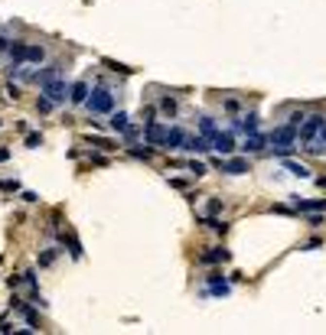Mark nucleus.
<instances>
[{"label":"nucleus","mask_w":326,"mask_h":335,"mask_svg":"<svg viewBox=\"0 0 326 335\" xmlns=\"http://www.w3.org/2000/svg\"><path fill=\"white\" fill-rule=\"evenodd\" d=\"M127 153L134 160H150L153 156V147H127Z\"/></svg>","instance_id":"4be33fe9"},{"label":"nucleus","mask_w":326,"mask_h":335,"mask_svg":"<svg viewBox=\"0 0 326 335\" xmlns=\"http://www.w3.org/2000/svg\"><path fill=\"white\" fill-rule=\"evenodd\" d=\"M10 59L13 62H43L46 52L43 46H33V43H10Z\"/></svg>","instance_id":"f257e3e1"},{"label":"nucleus","mask_w":326,"mask_h":335,"mask_svg":"<svg viewBox=\"0 0 326 335\" xmlns=\"http://www.w3.org/2000/svg\"><path fill=\"white\" fill-rule=\"evenodd\" d=\"M13 309H17V313H20L23 319H26V325H30V329H33V325H39V316L33 313V309H30L26 303H23V300H13Z\"/></svg>","instance_id":"2eb2a0df"},{"label":"nucleus","mask_w":326,"mask_h":335,"mask_svg":"<svg viewBox=\"0 0 326 335\" xmlns=\"http://www.w3.org/2000/svg\"><path fill=\"white\" fill-rule=\"evenodd\" d=\"M323 124H326V117L323 114H313V117H304V124H300V143H310L323 130Z\"/></svg>","instance_id":"423d86ee"},{"label":"nucleus","mask_w":326,"mask_h":335,"mask_svg":"<svg viewBox=\"0 0 326 335\" xmlns=\"http://www.w3.org/2000/svg\"><path fill=\"white\" fill-rule=\"evenodd\" d=\"M62 241H65V244H69V254H72V257H82V244H78V238H75V234H69V238H65V234H62Z\"/></svg>","instance_id":"5701e85b"},{"label":"nucleus","mask_w":326,"mask_h":335,"mask_svg":"<svg viewBox=\"0 0 326 335\" xmlns=\"http://www.w3.org/2000/svg\"><path fill=\"white\" fill-rule=\"evenodd\" d=\"M290 199L297 212H323L326 208V199H300V195H290Z\"/></svg>","instance_id":"1a4fd4ad"},{"label":"nucleus","mask_w":326,"mask_h":335,"mask_svg":"<svg viewBox=\"0 0 326 335\" xmlns=\"http://www.w3.org/2000/svg\"><path fill=\"white\" fill-rule=\"evenodd\" d=\"M218 212H222V199H212L209 202V215H218Z\"/></svg>","instance_id":"7c9ffc66"},{"label":"nucleus","mask_w":326,"mask_h":335,"mask_svg":"<svg viewBox=\"0 0 326 335\" xmlns=\"http://www.w3.org/2000/svg\"><path fill=\"white\" fill-rule=\"evenodd\" d=\"M0 49H10V39H7L3 33H0Z\"/></svg>","instance_id":"473e14b6"},{"label":"nucleus","mask_w":326,"mask_h":335,"mask_svg":"<svg viewBox=\"0 0 326 335\" xmlns=\"http://www.w3.org/2000/svg\"><path fill=\"white\" fill-rule=\"evenodd\" d=\"M284 169H287L290 176H297V179H307V176H310V169H307L304 163H290L287 156H284Z\"/></svg>","instance_id":"f3484780"},{"label":"nucleus","mask_w":326,"mask_h":335,"mask_svg":"<svg viewBox=\"0 0 326 335\" xmlns=\"http://www.w3.org/2000/svg\"><path fill=\"white\" fill-rule=\"evenodd\" d=\"M88 111H91V114H111V111H114V95H111V91H105V88H98V91H91V95H88Z\"/></svg>","instance_id":"f03ea898"},{"label":"nucleus","mask_w":326,"mask_h":335,"mask_svg":"<svg viewBox=\"0 0 326 335\" xmlns=\"http://www.w3.org/2000/svg\"><path fill=\"white\" fill-rule=\"evenodd\" d=\"M111 127L118 130V134H124V130L130 127V117L124 114V111H118V114H111Z\"/></svg>","instance_id":"aec40b11"},{"label":"nucleus","mask_w":326,"mask_h":335,"mask_svg":"<svg viewBox=\"0 0 326 335\" xmlns=\"http://www.w3.org/2000/svg\"><path fill=\"white\" fill-rule=\"evenodd\" d=\"M287 124H290V127H297V130H300V124H304V114H290V117H287Z\"/></svg>","instance_id":"2f4dec72"},{"label":"nucleus","mask_w":326,"mask_h":335,"mask_svg":"<svg viewBox=\"0 0 326 335\" xmlns=\"http://www.w3.org/2000/svg\"><path fill=\"white\" fill-rule=\"evenodd\" d=\"M166 147H170V150H183V147H186V134L180 127H170V130H166Z\"/></svg>","instance_id":"4468645a"},{"label":"nucleus","mask_w":326,"mask_h":335,"mask_svg":"<svg viewBox=\"0 0 326 335\" xmlns=\"http://www.w3.org/2000/svg\"><path fill=\"white\" fill-rule=\"evenodd\" d=\"M59 72H62V65H46L43 72H39V75H36V82H39V85H46V82H53V78H59Z\"/></svg>","instance_id":"a211bd4d"},{"label":"nucleus","mask_w":326,"mask_h":335,"mask_svg":"<svg viewBox=\"0 0 326 335\" xmlns=\"http://www.w3.org/2000/svg\"><path fill=\"white\" fill-rule=\"evenodd\" d=\"M55 260V251H46L43 257H39V267H49V264H53Z\"/></svg>","instance_id":"c756f323"},{"label":"nucleus","mask_w":326,"mask_h":335,"mask_svg":"<svg viewBox=\"0 0 326 335\" xmlns=\"http://www.w3.org/2000/svg\"><path fill=\"white\" fill-rule=\"evenodd\" d=\"M206 225L212 228V231H216V234H225V231H228V225H225V221H218L216 215H209V218H206Z\"/></svg>","instance_id":"b1692460"},{"label":"nucleus","mask_w":326,"mask_h":335,"mask_svg":"<svg viewBox=\"0 0 326 335\" xmlns=\"http://www.w3.org/2000/svg\"><path fill=\"white\" fill-rule=\"evenodd\" d=\"M199 130H202V137H209V140L218 134V130H216V120H212V117H202V120H199Z\"/></svg>","instance_id":"412c9836"},{"label":"nucleus","mask_w":326,"mask_h":335,"mask_svg":"<svg viewBox=\"0 0 326 335\" xmlns=\"http://www.w3.org/2000/svg\"><path fill=\"white\" fill-rule=\"evenodd\" d=\"M39 88H43V95L49 98V101L62 104L65 98H69V88H72V85H65L62 78H53V82H46V85H39Z\"/></svg>","instance_id":"39448f33"},{"label":"nucleus","mask_w":326,"mask_h":335,"mask_svg":"<svg viewBox=\"0 0 326 335\" xmlns=\"http://www.w3.org/2000/svg\"><path fill=\"white\" fill-rule=\"evenodd\" d=\"M186 169H189L193 176H206V163H199V160H189V163H186Z\"/></svg>","instance_id":"393cba45"},{"label":"nucleus","mask_w":326,"mask_h":335,"mask_svg":"<svg viewBox=\"0 0 326 335\" xmlns=\"http://www.w3.org/2000/svg\"><path fill=\"white\" fill-rule=\"evenodd\" d=\"M7 156H10V150H0V163L7 160Z\"/></svg>","instance_id":"72a5a7b5"},{"label":"nucleus","mask_w":326,"mask_h":335,"mask_svg":"<svg viewBox=\"0 0 326 335\" xmlns=\"http://www.w3.org/2000/svg\"><path fill=\"white\" fill-rule=\"evenodd\" d=\"M26 147H30V150L43 147V134H26Z\"/></svg>","instance_id":"cd10ccee"},{"label":"nucleus","mask_w":326,"mask_h":335,"mask_svg":"<svg viewBox=\"0 0 326 335\" xmlns=\"http://www.w3.org/2000/svg\"><path fill=\"white\" fill-rule=\"evenodd\" d=\"M268 140H271L274 147H293V143L300 140V130L290 127V124H281V127H274L271 134H268Z\"/></svg>","instance_id":"7ed1b4c3"},{"label":"nucleus","mask_w":326,"mask_h":335,"mask_svg":"<svg viewBox=\"0 0 326 335\" xmlns=\"http://www.w3.org/2000/svg\"><path fill=\"white\" fill-rule=\"evenodd\" d=\"M212 166L216 169H222V173H228V176H241V173H251V166H248V160H241V156H235V160H212Z\"/></svg>","instance_id":"20e7f679"},{"label":"nucleus","mask_w":326,"mask_h":335,"mask_svg":"<svg viewBox=\"0 0 326 335\" xmlns=\"http://www.w3.org/2000/svg\"><path fill=\"white\" fill-rule=\"evenodd\" d=\"M212 150H216V153H225V156H228V153L235 150V137H232L228 130H218L216 137H212Z\"/></svg>","instance_id":"6e6552de"},{"label":"nucleus","mask_w":326,"mask_h":335,"mask_svg":"<svg viewBox=\"0 0 326 335\" xmlns=\"http://www.w3.org/2000/svg\"><path fill=\"white\" fill-rule=\"evenodd\" d=\"M264 143H268L264 134H248L245 143H241V150H245V153H261V150H264Z\"/></svg>","instance_id":"f8f14e48"},{"label":"nucleus","mask_w":326,"mask_h":335,"mask_svg":"<svg viewBox=\"0 0 326 335\" xmlns=\"http://www.w3.org/2000/svg\"><path fill=\"white\" fill-rule=\"evenodd\" d=\"M160 111H163V114H176V98H163Z\"/></svg>","instance_id":"bb28decb"},{"label":"nucleus","mask_w":326,"mask_h":335,"mask_svg":"<svg viewBox=\"0 0 326 335\" xmlns=\"http://www.w3.org/2000/svg\"><path fill=\"white\" fill-rule=\"evenodd\" d=\"M235 127L245 130V134H258V114H245V117L235 120Z\"/></svg>","instance_id":"dca6fc26"},{"label":"nucleus","mask_w":326,"mask_h":335,"mask_svg":"<svg viewBox=\"0 0 326 335\" xmlns=\"http://www.w3.org/2000/svg\"><path fill=\"white\" fill-rule=\"evenodd\" d=\"M232 257V254H228L225 248H209V251H202V264H225V260Z\"/></svg>","instance_id":"ddd939ff"},{"label":"nucleus","mask_w":326,"mask_h":335,"mask_svg":"<svg viewBox=\"0 0 326 335\" xmlns=\"http://www.w3.org/2000/svg\"><path fill=\"white\" fill-rule=\"evenodd\" d=\"M36 108H39V114H49V111H53L55 108V101H49V98H39V101H36Z\"/></svg>","instance_id":"a878e982"},{"label":"nucleus","mask_w":326,"mask_h":335,"mask_svg":"<svg viewBox=\"0 0 326 335\" xmlns=\"http://www.w3.org/2000/svg\"><path fill=\"white\" fill-rule=\"evenodd\" d=\"M88 95H91V91H88V82H75V85L69 88V101H72V104H85Z\"/></svg>","instance_id":"9b49d317"},{"label":"nucleus","mask_w":326,"mask_h":335,"mask_svg":"<svg viewBox=\"0 0 326 335\" xmlns=\"http://www.w3.org/2000/svg\"><path fill=\"white\" fill-rule=\"evenodd\" d=\"M105 65H108V68H114V72H124V75H130V72H134V68H127V65H121V62H111V59H105Z\"/></svg>","instance_id":"c85d7f7f"},{"label":"nucleus","mask_w":326,"mask_h":335,"mask_svg":"<svg viewBox=\"0 0 326 335\" xmlns=\"http://www.w3.org/2000/svg\"><path fill=\"white\" fill-rule=\"evenodd\" d=\"M183 150H189V153H206V150H212V140H209V137H202V134H199V137H186V147Z\"/></svg>","instance_id":"9d476101"},{"label":"nucleus","mask_w":326,"mask_h":335,"mask_svg":"<svg viewBox=\"0 0 326 335\" xmlns=\"http://www.w3.org/2000/svg\"><path fill=\"white\" fill-rule=\"evenodd\" d=\"M166 130H170V127H163V124L150 120L147 130H144V140L150 143V147H166Z\"/></svg>","instance_id":"0eeeda50"},{"label":"nucleus","mask_w":326,"mask_h":335,"mask_svg":"<svg viewBox=\"0 0 326 335\" xmlns=\"http://www.w3.org/2000/svg\"><path fill=\"white\" fill-rule=\"evenodd\" d=\"M307 150H310V153H323V150H326V124H323V130L316 134L313 140L307 143Z\"/></svg>","instance_id":"6ab92c4d"}]
</instances>
